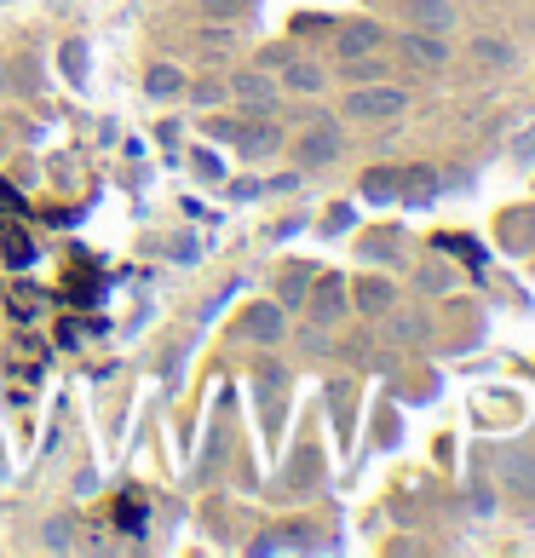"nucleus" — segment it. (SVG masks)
<instances>
[{
    "label": "nucleus",
    "instance_id": "1",
    "mask_svg": "<svg viewBox=\"0 0 535 558\" xmlns=\"http://www.w3.org/2000/svg\"><path fill=\"white\" fill-rule=\"evenodd\" d=\"M409 110V93L403 87H386V81H363L346 93V116L363 121V127H380V121H397Z\"/></svg>",
    "mask_w": 535,
    "mask_h": 558
},
{
    "label": "nucleus",
    "instance_id": "2",
    "mask_svg": "<svg viewBox=\"0 0 535 558\" xmlns=\"http://www.w3.org/2000/svg\"><path fill=\"white\" fill-rule=\"evenodd\" d=\"M294 162L305 167V173H317V167L340 162V121H311L300 139H294Z\"/></svg>",
    "mask_w": 535,
    "mask_h": 558
},
{
    "label": "nucleus",
    "instance_id": "3",
    "mask_svg": "<svg viewBox=\"0 0 535 558\" xmlns=\"http://www.w3.org/2000/svg\"><path fill=\"white\" fill-rule=\"evenodd\" d=\"M282 334H288V311L277 300H259L242 311V340H254V346H282Z\"/></svg>",
    "mask_w": 535,
    "mask_h": 558
},
{
    "label": "nucleus",
    "instance_id": "4",
    "mask_svg": "<svg viewBox=\"0 0 535 558\" xmlns=\"http://www.w3.org/2000/svg\"><path fill=\"white\" fill-rule=\"evenodd\" d=\"M346 311H351V282L323 277L317 288H311V323H317V328H334Z\"/></svg>",
    "mask_w": 535,
    "mask_h": 558
},
{
    "label": "nucleus",
    "instance_id": "5",
    "mask_svg": "<svg viewBox=\"0 0 535 558\" xmlns=\"http://www.w3.org/2000/svg\"><path fill=\"white\" fill-rule=\"evenodd\" d=\"M231 98H242V104H248V110H259V116H271L282 93H277V81H271L265 70H236L231 75Z\"/></svg>",
    "mask_w": 535,
    "mask_h": 558
},
{
    "label": "nucleus",
    "instance_id": "6",
    "mask_svg": "<svg viewBox=\"0 0 535 558\" xmlns=\"http://www.w3.org/2000/svg\"><path fill=\"white\" fill-rule=\"evenodd\" d=\"M236 144H242V156H248V162H265V156H277V144H282V133L277 127H271V116H248V127H236L231 133Z\"/></svg>",
    "mask_w": 535,
    "mask_h": 558
},
{
    "label": "nucleus",
    "instance_id": "7",
    "mask_svg": "<svg viewBox=\"0 0 535 558\" xmlns=\"http://www.w3.org/2000/svg\"><path fill=\"white\" fill-rule=\"evenodd\" d=\"M403 18L426 35H449V29L461 24V12H455V0H409L403 6Z\"/></svg>",
    "mask_w": 535,
    "mask_h": 558
},
{
    "label": "nucleus",
    "instance_id": "8",
    "mask_svg": "<svg viewBox=\"0 0 535 558\" xmlns=\"http://www.w3.org/2000/svg\"><path fill=\"white\" fill-rule=\"evenodd\" d=\"M380 41H386V29H380V24H369V18H351V24L334 35V52H340V64H346V58H369Z\"/></svg>",
    "mask_w": 535,
    "mask_h": 558
},
{
    "label": "nucleus",
    "instance_id": "9",
    "mask_svg": "<svg viewBox=\"0 0 535 558\" xmlns=\"http://www.w3.org/2000/svg\"><path fill=\"white\" fill-rule=\"evenodd\" d=\"M397 47H403V58H409L415 70H443V64H449V47H443V35H426V29H409Z\"/></svg>",
    "mask_w": 535,
    "mask_h": 558
},
{
    "label": "nucleus",
    "instance_id": "10",
    "mask_svg": "<svg viewBox=\"0 0 535 558\" xmlns=\"http://www.w3.org/2000/svg\"><path fill=\"white\" fill-rule=\"evenodd\" d=\"M351 305H357L363 317H386V311L397 305V288L386 277H357L351 282Z\"/></svg>",
    "mask_w": 535,
    "mask_h": 558
},
{
    "label": "nucleus",
    "instance_id": "11",
    "mask_svg": "<svg viewBox=\"0 0 535 558\" xmlns=\"http://www.w3.org/2000/svg\"><path fill=\"white\" fill-rule=\"evenodd\" d=\"M501 484H507L518 501H535V455L530 449H507V455H501Z\"/></svg>",
    "mask_w": 535,
    "mask_h": 558
},
{
    "label": "nucleus",
    "instance_id": "12",
    "mask_svg": "<svg viewBox=\"0 0 535 558\" xmlns=\"http://www.w3.org/2000/svg\"><path fill=\"white\" fill-rule=\"evenodd\" d=\"M472 58H478L484 70H507L512 58H518V47L501 41V35H478V41H472Z\"/></svg>",
    "mask_w": 535,
    "mask_h": 558
},
{
    "label": "nucleus",
    "instance_id": "13",
    "mask_svg": "<svg viewBox=\"0 0 535 558\" xmlns=\"http://www.w3.org/2000/svg\"><path fill=\"white\" fill-rule=\"evenodd\" d=\"M144 93L150 98H179L185 93V75L173 70V64H156V70L144 75Z\"/></svg>",
    "mask_w": 535,
    "mask_h": 558
},
{
    "label": "nucleus",
    "instance_id": "14",
    "mask_svg": "<svg viewBox=\"0 0 535 558\" xmlns=\"http://www.w3.org/2000/svg\"><path fill=\"white\" fill-rule=\"evenodd\" d=\"M282 87H288V93H323L328 75L317 70V64H294V70L282 75Z\"/></svg>",
    "mask_w": 535,
    "mask_h": 558
},
{
    "label": "nucleus",
    "instance_id": "15",
    "mask_svg": "<svg viewBox=\"0 0 535 558\" xmlns=\"http://www.w3.org/2000/svg\"><path fill=\"white\" fill-rule=\"evenodd\" d=\"M397 179H403V173H392V167H374L369 179H363V196H369V202H392V196H397Z\"/></svg>",
    "mask_w": 535,
    "mask_h": 558
},
{
    "label": "nucleus",
    "instance_id": "16",
    "mask_svg": "<svg viewBox=\"0 0 535 558\" xmlns=\"http://www.w3.org/2000/svg\"><path fill=\"white\" fill-rule=\"evenodd\" d=\"M386 317H392V340H426V317H420V311H386Z\"/></svg>",
    "mask_w": 535,
    "mask_h": 558
},
{
    "label": "nucleus",
    "instance_id": "17",
    "mask_svg": "<svg viewBox=\"0 0 535 558\" xmlns=\"http://www.w3.org/2000/svg\"><path fill=\"white\" fill-rule=\"evenodd\" d=\"M397 190H403V196H409V202H426V196H432V190H438V179H432V173H426V167H415V173H403V179H397Z\"/></svg>",
    "mask_w": 535,
    "mask_h": 558
},
{
    "label": "nucleus",
    "instance_id": "18",
    "mask_svg": "<svg viewBox=\"0 0 535 558\" xmlns=\"http://www.w3.org/2000/svg\"><path fill=\"white\" fill-rule=\"evenodd\" d=\"M340 75H346L351 87H363V81H380V75H386V64L369 52V58H346V70H340Z\"/></svg>",
    "mask_w": 535,
    "mask_h": 558
},
{
    "label": "nucleus",
    "instance_id": "19",
    "mask_svg": "<svg viewBox=\"0 0 535 558\" xmlns=\"http://www.w3.org/2000/svg\"><path fill=\"white\" fill-rule=\"evenodd\" d=\"M202 6V18H213V24H231V18H242L254 0H196Z\"/></svg>",
    "mask_w": 535,
    "mask_h": 558
},
{
    "label": "nucleus",
    "instance_id": "20",
    "mask_svg": "<svg viewBox=\"0 0 535 558\" xmlns=\"http://www.w3.org/2000/svg\"><path fill=\"white\" fill-rule=\"evenodd\" d=\"M0 248H6L12 265H29V259H35V242H29L24 231H0Z\"/></svg>",
    "mask_w": 535,
    "mask_h": 558
},
{
    "label": "nucleus",
    "instance_id": "21",
    "mask_svg": "<svg viewBox=\"0 0 535 558\" xmlns=\"http://www.w3.org/2000/svg\"><path fill=\"white\" fill-rule=\"evenodd\" d=\"M58 64H64V75H70V81H87V47H81V41H64Z\"/></svg>",
    "mask_w": 535,
    "mask_h": 558
},
{
    "label": "nucleus",
    "instance_id": "22",
    "mask_svg": "<svg viewBox=\"0 0 535 558\" xmlns=\"http://www.w3.org/2000/svg\"><path fill=\"white\" fill-rule=\"evenodd\" d=\"M305 288H311V271H288V277H282V311H288V305H305Z\"/></svg>",
    "mask_w": 535,
    "mask_h": 558
},
{
    "label": "nucleus",
    "instance_id": "23",
    "mask_svg": "<svg viewBox=\"0 0 535 558\" xmlns=\"http://www.w3.org/2000/svg\"><path fill=\"white\" fill-rule=\"evenodd\" d=\"M190 98H196V104H225V98H231V81H196V87H190Z\"/></svg>",
    "mask_w": 535,
    "mask_h": 558
},
{
    "label": "nucleus",
    "instance_id": "24",
    "mask_svg": "<svg viewBox=\"0 0 535 558\" xmlns=\"http://www.w3.org/2000/svg\"><path fill=\"white\" fill-rule=\"evenodd\" d=\"M512 162H518V167H535V127L518 144H512Z\"/></svg>",
    "mask_w": 535,
    "mask_h": 558
},
{
    "label": "nucleus",
    "instance_id": "25",
    "mask_svg": "<svg viewBox=\"0 0 535 558\" xmlns=\"http://www.w3.org/2000/svg\"><path fill=\"white\" fill-rule=\"evenodd\" d=\"M420 288H426V294H438V288H449V271H438V265H426V271H420Z\"/></svg>",
    "mask_w": 535,
    "mask_h": 558
},
{
    "label": "nucleus",
    "instance_id": "26",
    "mask_svg": "<svg viewBox=\"0 0 535 558\" xmlns=\"http://www.w3.org/2000/svg\"><path fill=\"white\" fill-rule=\"evenodd\" d=\"M0 93H6V64H0Z\"/></svg>",
    "mask_w": 535,
    "mask_h": 558
},
{
    "label": "nucleus",
    "instance_id": "27",
    "mask_svg": "<svg viewBox=\"0 0 535 558\" xmlns=\"http://www.w3.org/2000/svg\"><path fill=\"white\" fill-rule=\"evenodd\" d=\"M0 139H6V133H0Z\"/></svg>",
    "mask_w": 535,
    "mask_h": 558
}]
</instances>
